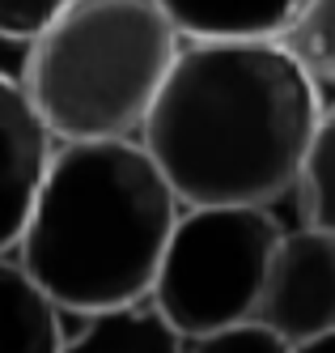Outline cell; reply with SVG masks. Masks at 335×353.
I'll list each match as a JSON object with an SVG mask.
<instances>
[{"label": "cell", "mask_w": 335, "mask_h": 353, "mask_svg": "<svg viewBox=\"0 0 335 353\" xmlns=\"http://www.w3.org/2000/svg\"><path fill=\"white\" fill-rule=\"evenodd\" d=\"M318 115V85L276 39H183L140 145L183 205H276Z\"/></svg>", "instance_id": "cell-1"}, {"label": "cell", "mask_w": 335, "mask_h": 353, "mask_svg": "<svg viewBox=\"0 0 335 353\" xmlns=\"http://www.w3.org/2000/svg\"><path fill=\"white\" fill-rule=\"evenodd\" d=\"M183 200L140 137L60 141L13 256L68 315L153 294Z\"/></svg>", "instance_id": "cell-2"}, {"label": "cell", "mask_w": 335, "mask_h": 353, "mask_svg": "<svg viewBox=\"0 0 335 353\" xmlns=\"http://www.w3.org/2000/svg\"><path fill=\"white\" fill-rule=\"evenodd\" d=\"M178 47L162 0H68L30 39L21 85L56 141L140 137Z\"/></svg>", "instance_id": "cell-3"}, {"label": "cell", "mask_w": 335, "mask_h": 353, "mask_svg": "<svg viewBox=\"0 0 335 353\" xmlns=\"http://www.w3.org/2000/svg\"><path fill=\"white\" fill-rule=\"evenodd\" d=\"M280 234L272 205H183L149 294L153 307L187 341L255 319Z\"/></svg>", "instance_id": "cell-4"}, {"label": "cell", "mask_w": 335, "mask_h": 353, "mask_svg": "<svg viewBox=\"0 0 335 353\" xmlns=\"http://www.w3.org/2000/svg\"><path fill=\"white\" fill-rule=\"evenodd\" d=\"M255 319L289 345L335 332V230L305 221L280 234Z\"/></svg>", "instance_id": "cell-5"}, {"label": "cell", "mask_w": 335, "mask_h": 353, "mask_svg": "<svg viewBox=\"0 0 335 353\" xmlns=\"http://www.w3.org/2000/svg\"><path fill=\"white\" fill-rule=\"evenodd\" d=\"M56 145L25 85L0 77V251H17Z\"/></svg>", "instance_id": "cell-6"}, {"label": "cell", "mask_w": 335, "mask_h": 353, "mask_svg": "<svg viewBox=\"0 0 335 353\" xmlns=\"http://www.w3.org/2000/svg\"><path fill=\"white\" fill-rule=\"evenodd\" d=\"M60 353H187V336L153 307V298L127 307L81 315V327L68 336Z\"/></svg>", "instance_id": "cell-7"}, {"label": "cell", "mask_w": 335, "mask_h": 353, "mask_svg": "<svg viewBox=\"0 0 335 353\" xmlns=\"http://www.w3.org/2000/svg\"><path fill=\"white\" fill-rule=\"evenodd\" d=\"M60 307L21 268L13 251H0V353H60Z\"/></svg>", "instance_id": "cell-8"}, {"label": "cell", "mask_w": 335, "mask_h": 353, "mask_svg": "<svg viewBox=\"0 0 335 353\" xmlns=\"http://www.w3.org/2000/svg\"><path fill=\"white\" fill-rule=\"evenodd\" d=\"M183 39H276L297 0H162Z\"/></svg>", "instance_id": "cell-9"}, {"label": "cell", "mask_w": 335, "mask_h": 353, "mask_svg": "<svg viewBox=\"0 0 335 353\" xmlns=\"http://www.w3.org/2000/svg\"><path fill=\"white\" fill-rule=\"evenodd\" d=\"M276 43L305 68L318 94L331 90L335 98V0H297Z\"/></svg>", "instance_id": "cell-10"}, {"label": "cell", "mask_w": 335, "mask_h": 353, "mask_svg": "<svg viewBox=\"0 0 335 353\" xmlns=\"http://www.w3.org/2000/svg\"><path fill=\"white\" fill-rule=\"evenodd\" d=\"M297 192L305 200V221L323 225V230H335V98L323 103L310 149H305Z\"/></svg>", "instance_id": "cell-11"}, {"label": "cell", "mask_w": 335, "mask_h": 353, "mask_svg": "<svg viewBox=\"0 0 335 353\" xmlns=\"http://www.w3.org/2000/svg\"><path fill=\"white\" fill-rule=\"evenodd\" d=\"M187 353H293V345L272 332L268 323L246 319V323H229L217 332H204L187 341Z\"/></svg>", "instance_id": "cell-12"}, {"label": "cell", "mask_w": 335, "mask_h": 353, "mask_svg": "<svg viewBox=\"0 0 335 353\" xmlns=\"http://www.w3.org/2000/svg\"><path fill=\"white\" fill-rule=\"evenodd\" d=\"M68 0H0V39H39L64 13Z\"/></svg>", "instance_id": "cell-13"}, {"label": "cell", "mask_w": 335, "mask_h": 353, "mask_svg": "<svg viewBox=\"0 0 335 353\" xmlns=\"http://www.w3.org/2000/svg\"><path fill=\"white\" fill-rule=\"evenodd\" d=\"M293 353H335V332H323L314 341H301V345H293Z\"/></svg>", "instance_id": "cell-14"}]
</instances>
